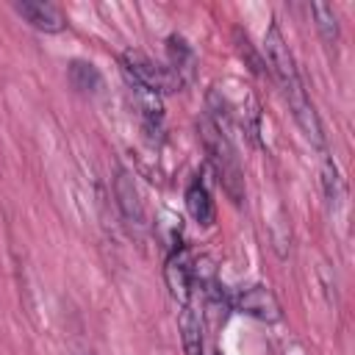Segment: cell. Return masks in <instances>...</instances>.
Wrapping results in <instances>:
<instances>
[{
  "instance_id": "cell-1",
  "label": "cell",
  "mask_w": 355,
  "mask_h": 355,
  "mask_svg": "<svg viewBox=\"0 0 355 355\" xmlns=\"http://www.w3.org/2000/svg\"><path fill=\"white\" fill-rule=\"evenodd\" d=\"M263 55H266V64L272 69V78L277 80L286 103H288V111L297 122V128L302 130V136L324 153V130H322V119L305 92V83L300 78V69H297V61L286 44V36L280 31V22L272 19L266 33H263Z\"/></svg>"
},
{
  "instance_id": "cell-2",
  "label": "cell",
  "mask_w": 355,
  "mask_h": 355,
  "mask_svg": "<svg viewBox=\"0 0 355 355\" xmlns=\"http://www.w3.org/2000/svg\"><path fill=\"white\" fill-rule=\"evenodd\" d=\"M197 133H200L202 150L208 155V164L219 178V186L239 205L244 200V172H241V164H239V155H236L230 133H225L208 114L197 122Z\"/></svg>"
},
{
  "instance_id": "cell-3",
  "label": "cell",
  "mask_w": 355,
  "mask_h": 355,
  "mask_svg": "<svg viewBox=\"0 0 355 355\" xmlns=\"http://www.w3.org/2000/svg\"><path fill=\"white\" fill-rule=\"evenodd\" d=\"M122 69L128 75V83L133 86H141L153 94H175L183 89V80L161 61L150 58L147 53L141 50H125L122 53Z\"/></svg>"
},
{
  "instance_id": "cell-4",
  "label": "cell",
  "mask_w": 355,
  "mask_h": 355,
  "mask_svg": "<svg viewBox=\"0 0 355 355\" xmlns=\"http://www.w3.org/2000/svg\"><path fill=\"white\" fill-rule=\"evenodd\" d=\"M233 308L244 316H252L258 322H266V324H275L283 319V308H280V300L275 297V291L263 283H252L247 288H241L236 297H233Z\"/></svg>"
},
{
  "instance_id": "cell-5",
  "label": "cell",
  "mask_w": 355,
  "mask_h": 355,
  "mask_svg": "<svg viewBox=\"0 0 355 355\" xmlns=\"http://www.w3.org/2000/svg\"><path fill=\"white\" fill-rule=\"evenodd\" d=\"M191 261H194L191 250H189V247H183V244H178V247L169 252L166 263H164V280H166V288H169L172 300H178L180 305L191 302V297H194Z\"/></svg>"
},
{
  "instance_id": "cell-6",
  "label": "cell",
  "mask_w": 355,
  "mask_h": 355,
  "mask_svg": "<svg viewBox=\"0 0 355 355\" xmlns=\"http://www.w3.org/2000/svg\"><path fill=\"white\" fill-rule=\"evenodd\" d=\"M114 197H116V208H119L122 219H125L130 227H136V230L147 227L144 202H141V194H139V189H136V183H133V178H130L128 169H116V178H114Z\"/></svg>"
},
{
  "instance_id": "cell-7",
  "label": "cell",
  "mask_w": 355,
  "mask_h": 355,
  "mask_svg": "<svg viewBox=\"0 0 355 355\" xmlns=\"http://www.w3.org/2000/svg\"><path fill=\"white\" fill-rule=\"evenodd\" d=\"M14 11L36 31L42 33H61L67 28V17L58 6L44 3V0H19L14 3Z\"/></svg>"
},
{
  "instance_id": "cell-8",
  "label": "cell",
  "mask_w": 355,
  "mask_h": 355,
  "mask_svg": "<svg viewBox=\"0 0 355 355\" xmlns=\"http://www.w3.org/2000/svg\"><path fill=\"white\" fill-rule=\"evenodd\" d=\"M166 67L183 80V86L191 83L194 75H197V53H194V47H191L183 36H178V33H172V36L166 39Z\"/></svg>"
},
{
  "instance_id": "cell-9",
  "label": "cell",
  "mask_w": 355,
  "mask_h": 355,
  "mask_svg": "<svg viewBox=\"0 0 355 355\" xmlns=\"http://www.w3.org/2000/svg\"><path fill=\"white\" fill-rule=\"evenodd\" d=\"M183 200H186V211H189V216H191L200 227H211V225L216 222V205H214V197H211L205 180L194 178V180L186 186Z\"/></svg>"
},
{
  "instance_id": "cell-10",
  "label": "cell",
  "mask_w": 355,
  "mask_h": 355,
  "mask_svg": "<svg viewBox=\"0 0 355 355\" xmlns=\"http://www.w3.org/2000/svg\"><path fill=\"white\" fill-rule=\"evenodd\" d=\"M178 330H180L183 352H186V355H202V313H200L191 302L180 305Z\"/></svg>"
},
{
  "instance_id": "cell-11",
  "label": "cell",
  "mask_w": 355,
  "mask_h": 355,
  "mask_svg": "<svg viewBox=\"0 0 355 355\" xmlns=\"http://www.w3.org/2000/svg\"><path fill=\"white\" fill-rule=\"evenodd\" d=\"M322 191H324V200H327V208L330 211H338L341 200H344V178H341V169L338 164L324 153L322 158Z\"/></svg>"
},
{
  "instance_id": "cell-12",
  "label": "cell",
  "mask_w": 355,
  "mask_h": 355,
  "mask_svg": "<svg viewBox=\"0 0 355 355\" xmlns=\"http://www.w3.org/2000/svg\"><path fill=\"white\" fill-rule=\"evenodd\" d=\"M69 83L78 92H83V94H94L103 86V78H100V72H97L94 64H89V61H72L69 64Z\"/></svg>"
},
{
  "instance_id": "cell-13",
  "label": "cell",
  "mask_w": 355,
  "mask_h": 355,
  "mask_svg": "<svg viewBox=\"0 0 355 355\" xmlns=\"http://www.w3.org/2000/svg\"><path fill=\"white\" fill-rule=\"evenodd\" d=\"M311 14H313V19H316L319 36H322L327 44L338 42V17H336V8H333L330 3H313V6H311Z\"/></svg>"
},
{
  "instance_id": "cell-14",
  "label": "cell",
  "mask_w": 355,
  "mask_h": 355,
  "mask_svg": "<svg viewBox=\"0 0 355 355\" xmlns=\"http://www.w3.org/2000/svg\"><path fill=\"white\" fill-rule=\"evenodd\" d=\"M83 355H92V352H83Z\"/></svg>"
}]
</instances>
